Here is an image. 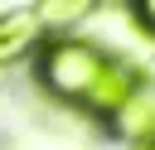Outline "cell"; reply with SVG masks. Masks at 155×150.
<instances>
[{"mask_svg": "<svg viewBox=\"0 0 155 150\" xmlns=\"http://www.w3.org/2000/svg\"><path fill=\"white\" fill-rule=\"evenodd\" d=\"M87 10H92L87 0H68V5L63 0H48V5L34 10V19H39V29H63V24H78Z\"/></svg>", "mask_w": 155, "mask_h": 150, "instance_id": "obj_5", "label": "cell"}, {"mask_svg": "<svg viewBox=\"0 0 155 150\" xmlns=\"http://www.w3.org/2000/svg\"><path fill=\"white\" fill-rule=\"evenodd\" d=\"M136 19H140V24L155 34V0H140V5H136Z\"/></svg>", "mask_w": 155, "mask_h": 150, "instance_id": "obj_6", "label": "cell"}, {"mask_svg": "<svg viewBox=\"0 0 155 150\" xmlns=\"http://www.w3.org/2000/svg\"><path fill=\"white\" fill-rule=\"evenodd\" d=\"M116 131L131 140V145H155V87H136L131 102L116 111Z\"/></svg>", "mask_w": 155, "mask_h": 150, "instance_id": "obj_3", "label": "cell"}, {"mask_svg": "<svg viewBox=\"0 0 155 150\" xmlns=\"http://www.w3.org/2000/svg\"><path fill=\"white\" fill-rule=\"evenodd\" d=\"M136 87H140V73H136L131 63L107 58V63H102V73H97V82L87 87L82 106H87V111H97V116H116V111L131 102V92H136Z\"/></svg>", "mask_w": 155, "mask_h": 150, "instance_id": "obj_2", "label": "cell"}, {"mask_svg": "<svg viewBox=\"0 0 155 150\" xmlns=\"http://www.w3.org/2000/svg\"><path fill=\"white\" fill-rule=\"evenodd\" d=\"M102 63H107V53L97 44L73 39V34H53L39 53V77H44L48 92H58L68 102H82L87 87L97 82V73H102Z\"/></svg>", "mask_w": 155, "mask_h": 150, "instance_id": "obj_1", "label": "cell"}, {"mask_svg": "<svg viewBox=\"0 0 155 150\" xmlns=\"http://www.w3.org/2000/svg\"><path fill=\"white\" fill-rule=\"evenodd\" d=\"M34 39H39V19L34 15H0V63L24 58Z\"/></svg>", "mask_w": 155, "mask_h": 150, "instance_id": "obj_4", "label": "cell"}]
</instances>
